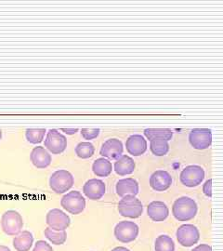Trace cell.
Segmentation results:
<instances>
[{
    "mask_svg": "<svg viewBox=\"0 0 223 251\" xmlns=\"http://www.w3.org/2000/svg\"><path fill=\"white\" fill-rule=\"evenodd\" d=\"M198 206L197 202L187 197L177 199L172 206V214L178 222H189L197 214Z\"/></svg>",
    "mask_w": 223,
    "mask_h": 251,
    "instance_id": "6da1fadb",
    "label": "cell"
},
{
    "mask_svg": "<svg viewBox=\"0 0 223 251\" xmlns=\"http://www.w3.org/2000/svg\"><path fill=\"white\" fill-rule=\"evenodd\" d=\"M118 212L123 217L138 219L143 214V203L135 196H125L118 203Z\"/></svg>",
    "mask_w": 223,
    "mask_h": 251,
    "instance_id": "7a4b0ae2",
    "label": "cell"
},
{
    "mask_svg": "<svg viewBox=\"0 0 223 251\" xmlns=\"http://www.w3.org/2000/svg\"><path fill=\"white\" fill-rule=\"evenodd\" d=\"M1 227L3 232L6 234L10 236H16L22 232L24 227L23 217L16 210H8L2 215Z\"/></svg>",
    "mask_w": 223,
    "mask_h": 251,
    "instance_id": "3957f363",
    "label": "cell"
},
{
    "mask_svg": "<svg viewBox=\"0 0 223 251\" xmlns=\"http://www.w3.org/2000/svg\"><path fill=\"white\" fill-rule=\"evenodd\" d=\"M74 179L71 173L65 170L55 171L50 178V186L56 194H64L73 187Z\"/></svg>",
    "mask_w": 223,
    "mask_h": 251,
    "instance_id": "277c9868",
    "label": "cell"
},
{
    "mask_svg": "<svg viewBox=\"0 0 223 251\" xmlns=\"http://www.w3.org/2000/svg\"><path fill=\"white\" fill-rule=\"evenodd\" d=\"M61 206L73 215H78L86 207V200L80 192L72 191L63 196L61 200Z\"/></svg>",
    "mask_w": 223,
    "mask_h": 251,
    "instance_id": "5b68a950",
    "label": "cell"
},
{
    "mask_svg": "<svg viewBox=\"0 0 223 251\" xmlns=\"http://www.w3.org/2000/svg\"><path fill=\"white\" fill-rule=\"evenodd\" d=\"M205 179V171L197 165H191L184 168L180 172V182L186 187H197Z\"/></svg>",
    "mask_w": 223,
    "mask_h": 251,
    "instance_id": "8992f818",
    "label": "cell"
},
{
    "mask_svg": "<svg viewBox=\"0 0 223 251\" xmlns=\"http://www.w3.org/2000/svg\"><path fill=\"white\" fill-rule=\"evenodd\" d=\"M114 233L119 242L127 244L136 240L140 233V229L134 222L123 221L116 225Z\"/></svg>",
    "mask_w": 223,
    "mask_h": 251,
    "instance_id": "52a82bcc",
    "label": "cell"
},
{
    "mask_svg": "<svg viewBox=\"0 0 223 251\" xmlns=\"http://www.w3.org/2000/svg\"><path fill=\"white\" fill-rule=\"evenodd\" d=\"M176 236L178 244L182 247L190 248L199 242L200 232L196 225H183L178 227Z\"/></svg>",
    "mask_w": 223,
    "mask_h": 251,
    "instance_id": "ba28073f",
    "label": "cell"
},
{
    "mask_svg": "<svg viewBox=\"0 0 223 251\" xmlns=\"http://www.w3.org/2000/svg\"><path fill=\"white\" fill-rule=\"evenodd\" d=\"M45 147L52 154H60L66 150L67 139L57 129H50L45 140Z\"/></svg>",
    "mask_w": 223,
    "mask_h": 251,
    "instance_id": "9c48e42d",
    "label": "cell"
},
{
    "mask_svg": "<svg viewBox=\"0 0 223 251\" xmlns=\"http://www.w3.org/2000/svg\"><path fill=\"white\" fill-rule=\"evenodd\" d=\"M46 223L54 231H65L71 225V220L70 217L63 210L53 208L48 212Z\"/></svg>",
    "mask_w": 223,
    "mask_h": 251,
    "instance_id": "30bf717a",
    "label": "cell"
},
{
    "mask_svg": "<svg viewBox=\"0 0 223 251\" xmlns=\"http://www.w3.org/2000/svg\"><path fill=\"white\" fill-rule=\"evenodd\" d=\"M190 144L197 150H205L212 144V132L209 128H194L189 134Z\"/></svg>",
    "mask_w": 223,
    "mask_h": 251,
    "instance_id": "8fae6325",
    "label": "cell"
},
{
    "mask_svg": "<svg viewBox=\"0 0 223 251\" xmlns=\"http://www.w3.org/2000/svg\"><path fill=\"white\" fill-rule=\"evenodd\" d=\"M105 192H106V186L101 179H89L83 186L84 195L93 201L99 200L105 195Z\"/></svg>",
    "mask_w": 223,
    "mask_h": 251,
    "instance_id": "7c38bea8",
    "label": "cell"
},
{
    "mask_svg": "<svg viewBox=\"0 0 223 251\" xmlns=\"http://www.w3.org/2000/svg\"><path fill=\"white\" fill-rule=\"evenodd\" d=\"M124 151L123 144L118 139H109L104 144L101 145L99 154L103 156V158L109 159H117L122 155Z\"/></svg>",
    "mask_w": 223,
    "mask_h": 251,
    "instance_id": "4fadbf2b",
    "label": "cell"
},
{
    "mask_svg": "<svg viewBox=\"0 0 223 251\" xmlns=\"http://www.w3.org/2000/svg\"><path fill=\"white\" fill-rule=\"evenodd\" d=\"M172 184V177L168 171H154L150 177V186L156 192H164L170 189Z\"/></svg>",
    "mask_w": 223,
    "mask_h": 251,
    "instance_id": "5bb4252c",
    "label": "cell"
},
{
    "mask_svg": "<svg viewBox=\"0 0 223 251\" xmlns=\"http://www.w3.org/2000/svg\"><path fill=\"white\" fill-rule=\"evenodd\" d=\"M125 147L129 154L140 156L147 151V141L143 135H131L125 142Z\"/></svg>",
    "mask_w": 223,
    "mask_h": 251,
    "instance_id": "9a60e30c",
    "label": "cell"
},
{
    "mask_svg": "<svg viewBox=\"0 0 223 251\" xmlns=\"http://www.w3.org/2000/svg\"><path fill=\"white\" fill-rule=\"evenodd\" d=\"M147 214L152 222L159 223L167 220L170 215V209L162 201H152L147 206Z\"/></svg>",
    "mask_w": 223,
    "mask_h": 251,
    "instance_id": "2e32d148",
    "label": "cell"
},
{
    "mask_svg": "<svg viewBox=\"0 0 223 251\" xmlns=\"http://www.w3.org/2000/svg\"><path fill=\"white\" fill-rule=\"evenodd\" d=\"M30 159L37 169H46L52 161L51 154L42 146H37L33 149L30 154Z\"/></svg>",
    "mask_w": 223,
    "mask_h": 251,
    "instance_id": "e0dca14e",
    "label": "cell"
},
{
    "mask_svg": "<svg viewBox=\"0 0 223 251\" xmlns=\"http://www.w3.org/2000/svg\"><path fill=\"white\" fill-rule=\"evenodd\" d=\"M116 194L124 198L125 196H137L139 194L140 187L139 183L133 178H125V179H119L116 185Z\"/></svg>",
    "mask_w": 223,
    "mask_h": 251,
    "instance_id": "ac0fdd59",
    "label": "cell"
},
{
    "mask_svg": "<svg viewBox=\"0 0 223 251\" xmlns=\"http://www.w3.org/2000/svg\"><path fill=\"white\" fill-rule=\"evenodd\" d=\"M136 168V164L132 157L126 155V154H122L119 156L114 165V169L116 171V174L119 176H125L132 174Z\"/></svg>",
    "mask_w": 223,
    "mask_h": 251,
    "instance_id": "d6986e66",
    "label": "cell"
},
{
    "mask_svg": "<svg viewBox=\"0 0 223 251\" xmlns=\"http://www.w3.org/2000/svg\"><path fill=\"white\" fill-rule=\"evenodd\" d=\"M34 244V236L29 231H23L13 238V247L17 251H29Z\"/></svg>",
    "mask_w": 223,
    "mask_h": 251,
    "instance_id": "ffe728a7",
    "label": "cell"
},
{
    "mask_svg": "<svg viewBox=\"0 0 223 251\" xmlns=\"http://www.w3.org/2000/svg\"><path fill=\"white\" fill-rule=\"evenodd\" d=\"M92 171L97 177L105 178L112 173L113 165L106 158L101 157V158H98L94 161L92 165Z\"/></svg>",
    "mask_w": 223,
    "mask_h": 251,
    "instance_id": "44dd1931",
    "label": "cell"
},
{
    "mask_svg": "<svg viewBox=\"0 0 223 251\" xmlns=\"http://www.w3.org/2000/svg\"><path fill=\"white\" fill-rule=\"evenodd\" d=\"M144 135L149 140H164L169 142L173 137V131L170 128H146Z\"/></svg>",
    "mask_w": 223,
    "mask_h": 251,
    "instance_id": "7402d4cb",
    "label": "cell"
},
{
    "mask_svg": "<svg viewBox=\"0 0 223 251\" xmlns=\"http://www.w3.org/2000/svg\"><path fill=\"white\" fill-rule=\"evenodd\" d=\"M44 234L48 240H50L56 246L63 245L67 240L66 231H54L50 227H48L45 229Z\"/></svg>",
    "mask_w": 223,
    "mask_h": 251,
    "instance_id": "603a6c76",
    "label": "cell"
},
{
    "mask_svg": "<svg viewBox=\"0 0 223 251\" xmlns=\"http://www.w3.org/2000/svg\"><path fill=\"white\" fill-rule=\"evenodd\" d=\"M155 251H175V244L169 235H159L154 242Z\"/></svg>",
    "mask_w": 223,
    "mask_h": 251,
    "instance_id": "cb8c5ba5",
    "label": "cell"
},
{
    "mask_svg": "<svg viewBox=\"0 0 223 251\" xmlns=\"http://www.w3.org/2000/svg\"><path fill=\"white\" fill-rule=\"evenodd\" d=\"M150 142V150L155 156H164L170 152L169 142L164 140H152Z\"/></svg>",
    "mask_w": 223,
    "mask_h": 251,
    "instance_id": "d4e9b609",
    "label": "cell"
},
{
    "mask_svg": "<svg viewBox=\"0 0 223 251\" xmlns=\"http://www.w3.org/2000/svg\"><path fill=\"white\" fill-rule=\"evenodd\" d=\"M95 152L94 145L89 142L79 143L75 147V153L76 155L82 159H88L93 156Z\"/></svg>",
    "mask_w": 223,
    "mask_h": 251,
    "instance_id": "484cf974",
    "label": "cell"
},
{
    "mask_svg": "<svg viewBox=\"0 0 223 251\" xmlns=\"http://www.w3.org/2000/svg\"><path fill=\"white\" fill-rule=\"evenodd\" d=\"M46 132V128H27L25 137L30 144H40L44 140Z\"/></svg>",
    "mask_w": 223,
    "mask_h": 251,
    "instance_id": "4316f807",
    "label": "cell"
},
{
    "mask_svg": "<svg viewBox=\"0 0 223 251\" xmlns=\"http://www.w3.org/2000/svg\"><path fill=\"white\" fill-rule=\"evenodd\" d=\"M99 132H100L99 128H82L81 129L82 137L87 141L96 139L99 135Z\"/></svg>",
    "mask_w": 223,
    "mask_h": 251,
    "instance_id": "83f0119b",
    "label": "cell"
},
{
    "mask_svg": "<svg viewBox=\"0 0 223 251\" xmlns=\"http://www.w3.org/2000/svg\"><path fill=\"white\" fill-rule=\"evenodd\" d=\"M33 251H54L52 247L44 240H38L35 244Z\"/></svg>",
    "mask_w": 223,
    "mask_h": 251,
    "instance_id": "f1b7e54d",
    "label": "cell"
},
{
    "mask_svg": "<svg viewBox=\"0 0 223 251\" xmlns=\"http://www.w3.org/2000/svg\"><path fill=\"white\" fill-rule=\"evenodd\" d=\"M203 193L207 198L212 197V179H207L203 185Z\"/></svg>",
    "mask_w": 223,
    "mask_h": 251,
    "instance_id": "f546056e",
    "label": "cell"
},
{
    "mask_svg": "<svg viewBox=\"0 0 223 251\" xmlns=\"http://www.w3.org/2000/svg\"><path fill=\"white\" fill-rule=\"evenodd\" d=\"M192 251H212V249L207 244H201V245L197 246V248H195Z\"/></svg>",
    "mask_w": 223,
    "mask_h": 251,
    "instance_id": "4dcf8cb0",
    "label": "cell"
},
{
    "mask_svg": "<svg viewBox=\"0 0 223 251\" xmlns=\"http://www.w3.org/2000/svg\"><path fill=\"white\" fill-rule=\"evenodd\" d=\"M62 131L68 135L75 134L78 131V128H62Z\"/></svg>",
    "mask_w": 223,
    "mask_h": 251,
    "instance_id": "1f68e13d",
    "label": "cell"
},
{
    "mask_svg": "<svg viewBox=\"0 0 223 251\" xmlns=\"http://www.w3.org/2000/svg\"><path fill=\"white\" fill-rule=\"evenodd\" d=\"M112 251H130L128 249H126L125 247H116Z\"/></svg>",
    "mask_w": 223,
    "mask_h": 251,
    "instance_id": "d6a6232c",
    "label": "cell"
},
{
    "mask_svg": "<svg viewBox=\"0 0 223 251\" xmlns=\"http://www.w3.org/2000/svg\"><path fill=\"white\" fill-rule=\"evenodd\" d=\"M0 251H10V250L6 246H0Z\"/></svg>",
    "mask_w": 223,
    "mask_h": 251,
    "instance_id": "836d02e7",
    "label": "cell"
},
{
    "mask_svg": "<svg viewBox=\"0 0 223 251\" xmlns=\"http://www.w3.org/2000/svg\"><path fill=\"white\" fill-rule=\"evenodd\" d=\"M1 139H2V130L0 129V141H1Z\"/></svg>",
    "mask_w": 223,
    "mask_h": 251,
    "instance_id": "e575fe53",
    "label": "cell"
}]
</instances>
